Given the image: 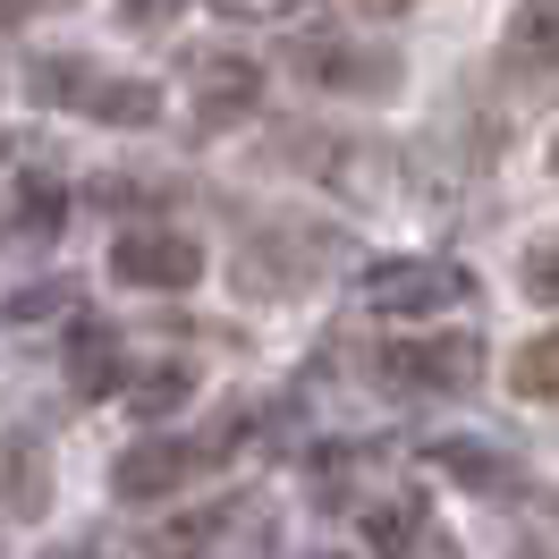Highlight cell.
Segmentation results:
<instances>
[{"mask_svg": "<svg viewBox=\"0 0 559 559\" xmlns=\"http://www.w3.org/2000/svg\"><path fill=\"white\" fill-rule=\"evenodd\" d=\"M246 441V416H221L212 424V441H178V432H144V441H128L119 450V466H110V500H128V509H153V500H178V491L195 484L204 466H221V457Z\"/></svg>", "mask_w": 559, "mask_h": 559, "instance_id": "1", "label": "cell"}, {"mask_svg": "<svg viewBox=\"0 0 559 559\" xmlns=\"http://www.w3.org/2000/svg\"><path fill=\"white\" fill-rule=\"evenodd\" d=\"M373 373H382V390H399V399H457V390L484 382V340H475V331L390 340V348L373 356Z\"/></svg>", "mask_w": 559, "mask_h": 559, "instance_id": "2", "label": "cell"}, {"mask_svg": "<svg viewBox=\"0 0 559 559\" xmlns=\"http://www.w3.org/2000/svg\"><path fill=\"white\" fill-rule=\"evenodd\" d=\"M288 69L306 76V85H322V94H365V103H382V94H399L407 60H399L390 43H331V35H306V43H288Z\"/></svg>", "mask_w": 559, "mask_h": 559, "instance_id": "3", "label": "cell"}, {"mask_svg": "<svg viewBox=\"0 0 559 559\" xmlns=\"http://www.w3.org/2000/svg\"><path fill=\"white\" fill-rule=\"evenodd\" d=\"M466 288L475 280L457 272V263H432V254H390V263H365V280H356L365 314H441Z\"/></svg>", "mask_w": 559, "mask_h": 559, "instance_id": "4", "label": "cell"}, {"mask_svg": "<svg viewBox=\"0 0 559 559\" xmlns=\"http://www.w3.org/2000/svg\"><path fill=\"white\" fill-rule=\"evenodd\" d=\"M110 280L178 297V288L204 280V246L187 238V229H119V246H110Z\"/></svg>", "mask_w": 559, "mask_h": 559, "instance_id": "5", "label": "cell"}, {"mask_svg": "<svg viewBox=\"0 0 559 559\" xmlns=\"http://www.w3.org/2000/svg\"><path fill=\"white\" fill-rule=\"evenodd\" d=\"M60 221H69V187H60L51 170L17 178L9 204H0V254H9V246H51V238H60Z\"/></svg>", "mask_w": 559, "mask_h": 559, "instance_id": "6", "label": "cell"}, {"mask_svg": "<svg viewBox=\"0 0 559 559\" xmlns=\"http://www.w3.org/2000/svg\"><path fill=\"white\" fill-rule=\"evenodd\" d=\"M51 509V450L43 441H26V432H9L0 441V518L26 525Z\"/></svg>", "mask_w": 559, "mask_h": 559, "instance_id": "7", "label": "cell"}, {"mask_svg": "<svg viewBox=\"0 0 559 559\" xmlns=\"http://www.w3.org/2000/svg\"><path fill=\"white\" fill-rule=\"evenodd\" d=\"M69 390L76 399H119L128 390V356H119L110 322H76L69 331Z\"/></svg>", "mask_w": 559, "mask_h": 559, "instance_id": "8", "label": "cell"}, {"mask_svg": "<svg viewBox=\"0 0 559 559\" xmlns=\"http://www.w3.org/2000/svg\"><path fill=\"white\" fill-rule=\"evenodd\" d=\"M365 543H373V551H441L450 534L432 525V500L399 491V500H373V509H365Z\"/></svg>", "mask_w": 559, "mask_h": 559, "instance_id": "9", "label": "cell"}, {"mask_svg": "<svg viewBox=\"0 0 559 559\" xmlns=\"http://www.w3.org/2000/svg\"><path fill=\"white\" fill-rule=\"evenodd\" d=\"M76 110H85V119H110V128H153V119H162V85H144V76H94Z\"/></svg>", "mask_w": 559, "mask_h": 559, "instance_id": "10", "label": "cell"}, {"mask_svg": "<svg viewBox=\"0 0 559 559\" xmlns=\"http://www.w3.org/2000/svg\"><path fill=\"white\" fill-rule=\"evenodd\" d=\"M254 94H263V76L246 69V60H204V103H195V128H229V119H246V110H254Z\"/></svg>", "mask_w": 559, "mask_h": 559, "instance_id": "11", "label": "cell"}, {"mask_svg": "<svg viewBox=\"0 0 559 559\" xmlns=\"http://www.w3.org/2000/svg\"><path fill=\"white\" fill-rule=\"evenodd\" d=\"M26 85H35L43 103H85V85H94V60H69V51H51V60H26Z\"/></svg>", "mask_w": 559, "mask_h": 559, "instance_id": "12", "label": "cell"}, {"mask_svg": "<svg viewBox=\"0 0 559 559\" xmlns=\"http://www.w3.org/2000/svg\"><path fill=\"white\" fill-rule=\"evenodd\" d=\"M509 390H518V399H551V390H559V340H551V331L525 340V348L509 356Z\"/></svg>", "mask_w": 559, "mask_h": 559, "instance_id": "13", "label": "cell"}, {"mask_svg": "<svg viewBox=\"0 0 559 559\" xmlns=\"http://www.w3.org/2000/svg\"><path fill=\"white\" fill-rule=\"evenodd\" d=\"M432 457L450 466V475H466V484H509L518 466L509 457H491V450H475V441H432Z\"/></svg>", "mask_w": 559, "mask_h": 559, "instance_id": "14", "label": "cell"}, {"mask_svg": "<svg viewBox=\"0 0 559 559\" xmlns=\"http://www.w3.org/2000/svg\"><path fill=\"white\" fill-rule=\"evenodd\" d=\"M76 288L69 280H43V288H17V297H9V306H0V331H26V322H43V314H60V306H69Z\"/></svg>", "mask_w": 559, "mask_h": 559, "instance_id": "15", "label": "cell"}, {"mask_svg": "<svg viewBox=\"0 0 559 559\" xmlns=\"http://www.w3.org/2000/svg\"><path fill=\"white\" fill-rule=\"evenodd\" d=\"M518 60H534V69H543V60H551V0H518Z\"/></svg>", "mask_w": 559, "mask_h": 559, "instance_id": "16", "label": "cell"}, {"mask_svg": "<svg viewBox=\"0 0 559 559\" xmlns=\"http://www.w3.org/2000/svg\"><path fill=\"white\" fill-rule=\"evenodd\" d=\"M187 390H195V373H187V365L144 373V382H136V407H144V416H170V407H187Z\"/></svg>", "mask_w": 559, "mask_h": 559, "instance_id": "17", "label": "cell"}, {"mask_svg": "<svg viewBox=\"0 0 559 559\" xmlns=\"http://www.w3.org/2000/svg\"><path fill=\"white\" fill-rule=\"evenodd\" d=\"M178 17H187V0H119V26H128V35H162Z\"/></svg>", "mask_w": 559, "mask_h": 559, "instance_id": "18", "label": "cell"}, {"mask_svg": "<svg viewBox=\"0 0 559 559\" xmlns=\"http://www.w3.org/2000/svg\"><path fill=\"white\" fill-rule=\"evenodd\" d=\"M525 297H534V306H551V246H534V254H525Z\"/></svg>", "mask_w": 559, "mask_h": 559, "instance_id": "19", "label": "cell"}, {"mask_svg": "<svg viewBox=\"0 0 559 559\" xmlns=\"http://www.w3.org/2000/svg\"><path fill=\"white\" fill-rule=\"evenodd\" d=\"M221 9H229V17H280L288 0H221Z\"/></svg>", "mask_w": 559, "mask_h": 559, "instance_id": "20", "label": "cell"}, {"mask_svg": "<svg viewBox=\"0 0 559 559\" xmlns=\"http://www.w3.org/2000/svg\"><path fill=\"white\" fill-rule=\"evenodd\" d=\"M356 9H373V17H382V9H407V0H356Z\"/></svg>", "mask_w": 559, "mask_h": 559, "instance_id": "21", "label": "cell"}, {"mask_svg": "<svg viewBox=\"0 0 559 559\" xmlns=\"http://www.w3.org/2000/svg\"><path fill=\"white\" fill-rule=\"evenodd\" d=\"M17 9H26V0H0V17H17Z\"/></svg>", "mask_w": 559, "mask_h": 559, "instance_id": "22", "label": "cell"}]
</instances>
